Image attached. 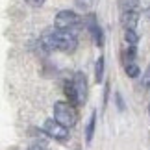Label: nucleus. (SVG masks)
<instances>
[{"instance_id":"obj_1","label":"nucleus","mask_w":150,"mask_h":150,"mask_svg":"<svg viewBox=\"0 0 150 150\" xmlns=\"http://www.w3.org/2000/svg\"><path fill=\"white\" fill-rule=\"evenodd\" d=\"M41 43L47 50H61V52H72L78 47V39L74 32L59 30L57 26L45 30L41 35Z\"/></svg>"},{"instance_id":"obj_2","label":"nucleus","mask_w":150,"mask_h":150,"mask_svg":"<svg viewBox=\"0 0 150 150\" xmlns=\"http://www.w3.org/2000/svg\"><path fill=\"white\" fill-rule=\"evenodd\" d=\"M54 119L57 122H61L65 128L71 130L78 120V115H76V109H74L72 104L69 102H56L54 104Z\"/></svg>"},{"instance_id":"obj_3","label":"nucleus","mask_w":150,"mask_h":150,"mask_svg":"<svg viewBox=\"0 0 150 150\" xmlns=\"http://www.w3.org/2000/svg\"><path fill=\"white\" fill-rule=\"evenodd\" d=\"M56 26L59 30H69L72 32L74 28L80 26V17L74 13V11H69V9H63L56 15Z\"/></svg>"},{"instance_id":"obj_4","label":"nucleus","mask_w":150,"mask_h":150,"mask_svg":"<svg viewBox=\"0 0 150 150\" xmlns=\"http://www.w3.org/2000/svg\"><path fill=\"white\" fill-rule=\"evenodd\" d=\"M45 132L52 137V139H57V141H67L69 139V128H65L61 122H57L56 119H50L45 122Z\"/></svg>"},{"instance_id":"obj_5","label":"nucleus","mask_w":150,"mask_h":150,"mask_svg":"<svg viewBox=\"0 0 150 150\" xmlns=\"http://www.w3.org/2000/svg\"><path fill=\"white\" fill-rule=\"evenodd\" d=\"M85 26H87V30L91 32V35H93V39H95V43L98 45V47H102L104 45V35H102V30H100V26H98V22H96V17L91 13V15H87L85 17Z\"/></svg>"},{"instance_id":"obj_6","label":"nucleus","mask_w":150,"mask_h":150,"mask_svg":"<svg viewBox=\"0 0 150 150\" xmlns=\"http://www.w3.org/2000/svg\"><path fill=\"white\" fill-rule=\"evenodd\" d=\"M72 83H74V89H76V95H78V104H83L85 96H87V82H85V76L82 72H76Z\"/></svg>"},{"instance_id":"obj_7","label":"nucleus","mask_w":150,"mask_h":150,"mask_svg":"<svg viewBox=\"0 0 150 150\" xmlns=\"http://www.w3.org/2000/svg\"><path fill=\"white\" fill-rule=\"evenodd\" d=\"M137 21H139V11H122L120 22H122L124 30H135Z\"/></svg>"},{"instance_id":"obj_8","label":"nucleus","mask_w":150,"mask_h":150,"mask_svg":"<svg viewBox=\"0 0 150 150\" xmlns=\"http://www.w3.org/2000/svg\"><path fill=\"white\" fill-rule=\"evenodd\" d=\"M124 39H126V43H128L130 47H135L137 41H139V35H137L135 30H124Z\"/></svg>"},{"instance_id":"obj_9","label":"nucleus","mask_w":150,"mask_h":150,"mask_svg":"<svg viewBox=\"0 0 150 150\" xmlns=\"http://www.w3.org/2000/svg\"><path fill=\"white\" fill-rule=\"evenodd\" d=\"M95 122H96V115H95V111H93V115H91V119H89V124H87V134H85V139H87V143H91V141H93Z\"/></svg>"},{"instance_id":"obj_10","label":"nucleus","mask_w":150,"mask_h":150,"mask_svg":"<svg viewBox=\"0 0 150 150\" xmlns=\"http://www.w3.org/2000/svg\"><path fill=\"white\" fill-rule=\"evenodd\" d=\"M139 0H122V9L124 11H137Z\"/></svg>"},{"instance_id":"obj_11","label":"nucleus","mask_w":150,"mask_h":150,"mask_svg":"<svg viewBox=\"0 0 150 150\" xmlns=\"http://www.w3.org/2000/svg\"><path fill=\"white\" fill-rule=\"evenodd\" d=\"M126 74H128L130 78H137L139 76V67H137L135 63H126Z\"/></svg>"},{"instance_id":"obj_12","label":"nucleus","mask_w":150,"mask_h":150,"mask_svg":"<svg viewBox=\"0 0 150 150\" xmlns=\"http://www.w3.org/2000/svg\"><path fill=\"white\" fill-rule=\"evenodd\" d=\"M102 74H104V57H98V61H96V72H95L96 82L102 80Z\"/></svg>"},{"instance_id":"obj_13","label":"nucleus","mask_w":150,"mask_h":150,"mask_svg":"<svg viewBox=\"0 0 150 150\" xmlns=\"http://www.w3.org/2000/svg\"><path fill=\"white\" fill-rule=\"evenodd\" d=\"M143 87L150 89V67L145 71V74H143Z\"/></svg>"},{"instance_id":"obj_14","label":"nucleus","mask_w":150,"mask_h":150,"mask_svg":"<svg viewBox=\"0 0 150 150\" xmlns=\"http://www.w3.org/2000/svg\"><path fill=\"white\" fill-rule=\"evenodd\" d=\"M95 0H76V4L80 6V8H83V9H87V8H91V4H93Z\"/></svg>"},{"instance_id":"obj_15","label":"nucleus","mask_w":150,"mask_h":150,"mask_svg":"<svg viewBox=\"0 0 150 150\" xmlns=\"http://www.w3.org/2000/svg\"><path fill=\"white\" fill-rule=\"evenodd\" d=\"M24 2H26L28 6H32V8H39V6L45 4V0H24Z\"/></svg>"},{"instance_id":"obj_16","label":"nucleus","mask_w":150,"mask_h":150,"mask_svg":"<svg viewBox=\"0 0 150 150\" xmlns=\"http://www.w3.org/2000/svg\"><path fill=\"white\" fill-rule=\"evenodd\" d=\"M28 150H47V148H45V146H39V145H35V146H30Z\"/></svg>"},{"instance_id":"obj_17","label":"nucleus","mask_w":150,"mask_h":150,"mask_svg":"<svg viewBox=\"0 0 150 150\" xmlns=\"http://www.w3.org/2000/svg\"><path fill=\"white\" fill-rule=\"evenodd\" d=\"M148 113H150V106H148Z\"/></svg>"}]
</instances>
